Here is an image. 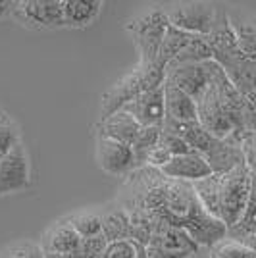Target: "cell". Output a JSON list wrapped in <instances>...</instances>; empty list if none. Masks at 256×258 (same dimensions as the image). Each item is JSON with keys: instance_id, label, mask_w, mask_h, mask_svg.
<instances>
[{"instance_id": "1", "label": "cell", "mask_w": 256, "mask_h": 258, "mask_svg": "<svg viewBox=\"0 0 256 258\" xmlns=\"http://www.w3.org/2000/svg\"><path fill=\"white\" fill-rule=\"evenodd\" d=\"M164 81H166V68L158 66L156 62L149 66L137 64V68H133L127 76L117 79L112 89H108L102 95L100 119L121 110L127 102L141 97L143 93H149L152 89L164 85Z\"/></svg>"}, {"instance_id": "14", "label": "cell", "mask_w": 256, "mask_h": 258, "mask_svg": "<svg viewBox=\"0 0 256 258\" xmlns=\"http://www.w3.org/2000/svg\"><path fill=\"white\" fill-rule=\"evenodd\" d=\"M152 224H154V233H152L149 247L164 248V250H171V252H187L191 256L199 252L201 247L193 241L187 231L166 226L158 220H152Z\"/></svg>"}, {"instance_id": "15", "label": "cell", "mask_w": 256, "mask_h": 258, "mask_svg": "<svg viewBox=\"0 0 256 258\" xmlns=\"http://www.w3.org/2000/svg\"><path fill=\"white\" fill-rule=\"evenodd\" d=\"M225 76L235 85V89L241 93L245 100L256 98V60H246L243 56L225 60L222 62Z\"/></svg>"}, {"instance_id": "21", "label": "cell", "mask_w": 256, "mask_h": 258, "mask_svg": "<svg viewBox=\"0 0 256 258\" xmlns=\"http://www.w3.org/2000/svg\"><path fill=\"white\" fill-rule=\"evenodd\" d=\"M220 185H222V175L216 173L193 183L195 195L204 206V210L218 220H220Z\"/></svg>"}, {"instance_id": "29", "label": "cell", "mask_w": 256, "mask_h": 258, "mask_svg": "<svg viewBox=\"0 0 256 258\" xmlns=\"http://www.w3.org/2000/svg\"><path fill=\"white\" fill-rule=\"evenodd\" d=\"M212 258H256V250L243 243L225 237L212 248Z\"/></svg>"}, {"instance_id": "2", "label": "cell", "mask_w": 256, "mask_h": 258, "mask_svg": "<svg viewBox=\"0 0 256 258\" xmlns=\"http://www.w3.org/2000/svg\"><path fill=\"white\" fill-rule=\"evenodd\" d=\"M170 27V20L164 8H152L131 18L125 25L139 54V64L149 66L156 62L160 44Z\"/></svg>"}, {"instance_id": "18", "label": "cell", "mask_w": 256, "mask_h": 258, "mask_svg": "<svg viewBox=\"0 0 256 258\" xmlns=\"http://www.w3.org/2000/svg\"><path fill=\"white\" fill-rule=\"evenodd\" d=\"M100 0H64V25L72 29H83L96 22L100 16Z\"/></svg>"}, {"instance_id": "20", "label": "cell", "mask_w": 256, "mask_h": 258, "mask_svg": "<svg viewBox=\"0 0 256 258\" xmlns=\"http://www.w3.org/2000/svg\"><path fill=\"white\" fill-rule=\"evenodd\" d=\"M191 39V33H185L181 29L170 25L168 31H166V37H164V41L160 44V50H158V56H156V64L162 66V68H168L187 48Z\"/></svg>"}, {"instance_id": "4", "label": "cell", "mask_w": 256, "mask_h": 258, "mask_svg": "<svg viewBox=\"0 0 256 258\" xmlns=\"http://www.w3.org/2000/svg\"><path fill=\"white\" fill-rule=\"evenodd\" d=\"M166 14L170 25L181 31L191 35H210L218 16V6L212 2H179L170 6Z\"/></svg>"}, {"instance_id": "30", "label": "cell", "mask_w": 256, "mask_h": 258, "mask_svg": "<svg viewBox=\"0 0 256 258\" xmlns=\"http://www.w3.org/2000/svg\"><path fill=\"white\" fill-rule=\"evenodd\" d=\"M158 145H160L162 149L170 154L171 158H175V156H183V154H189V152H193L191 147H189V145H187L181 137L171 135V133L164 131V129H162V135H160Z\"/></svg>"}, {"instance_id": "12", "label": "cell", "mask_w": 256, "mask_h": 258, "mask_svg": "<svg viewBox=\"0 0 256 258\" xmlns=\"http://www.w3.org/2000/svg\"><path fill=\"white\" fill-rule=\"evenodd\" d=\"M81 245V237L68 220H58L43 233V247L46 256H66L75 252Z\"/></svg>"}, {"instance_id": "23", "label": "cell", "mask_w": 256, "mask_h": 258, "mask_svg": "<svg viewBox=\"0 0 256 258\" xmlns=\"http://www.w3.org/2000/svg\"><path fill=\"white\" fill-rule=\"evenodd\" d=\"M162 135V127H141L137 139L133 141V152H135V164L137 170H143L147 166V158L152 149L158 145Z\"/></svg>"}, {"instance_id": "28", "label": "cell", "mask_w": 256, "mask_h": 258, "mask_svg": "<svg viewBox=\"0 0 256 258\" xmlns=\"http://www.w3.org/2000/svg\"><path fill=\"white\" fill-rule=\"evenodd\" d=\"M0 258H46L41 243L31 239H20L0 250Z\"/></svg>"}, {"instance_id": "37", "label": "cell", "mask_w": 256, "mask_h": 258, "mask_svg": "<svg viewBox=\"0 0 256 258\" xmlns=\"http://www.w3.org/2000/svg\"><path fill=\"white\" fill-rule=\"evenodd\" d=\"M0 114H2V110H0Z\"/></svg>"}, {"instance_id": "3", "label": "cell", "mask_w": 256, "mask_h": 258, "mask_svg": "<svg viewBox=\"0 0 256 258\" xmlns=\"http://www.w3.org/2000/svg\"><path fill=\"white\" fill-rule=\"evenodd\" d=\"M250 166H237L229 173L222 175L220 185V220L227 229L235 227L245 216L248 199H250Z\"/></svg>"}, {"instance_id": "36", "label": "cell", "mask_w": 256, "mask_h": 258, "mask_svg": "<svg viewBox=\"0 0 256 258\" xmlns=\"http://www.w3.org/2000/svg\"><path fill=\"white\" fill-rule=\"evenodd\" d=\"M135 245H137V243H135ZM135 258H149V254H147V247L137 245V256Z\"/></svg>"}, {"instance_id": "27", "label": "cell", "mask_w": 256, "mask_h": 258, "mask_svg": "<svg viewBox=\"0 0 256 258\" xmlns=\"http://www.w3.org/2000/svg\"><path fill=\"white\" fill-rule=\"evenodd\" d=\"M22 143V133H20V127L14 119L2 112L0 114V160L12 152L18 145Z\"/></svg>"}, {"instance_id": "13", "label": "cell", "mask_w": 256, "mask_h": 258, "mask_svg": "<svg viewBox=\"0 0 256 258\" xmlns=\"http://www.w3.org/2000/svg\"><path fill=\"white\" fill-rule=\"evenodd\" d=\"M227 18L235 33L239 52L246 60H256V14L246 8H227Z\"/></svg>"}, {"instance_id": "17", "label": "cell", "mask_w": 256, "mask_h": 258, "mask_svg": "<svg viewBox=\"0 0 256 258\" xmlns=\"http://www.w3.org/2000/svg\"><path fill=\"white\" fill-rule=\"evenodd\" d=\"M139 131L141 125L135 121V118L129 116L123 110H117L114 114H110L108 118L100 119V123H98V137L119 141L125 145H133Z\"/></svg>"}, {"instance_id": "10", "label": "cell", "mask_w": 256, "mask_h": 258, "mask_svg": "<svg viewBox=\"0 0 256 258\" xmlns=\"http://www.w3.org/2000/svg\"><path fill=\"white\" fill-rule=\"evenodd\" d=\"M133 116L141 127H162L166 119V100H164V85L143 93L121 108Z\"/></svg>"}, {"instance_id": "31", "label": "cell", "mask_w": 256, "mask_h": 258, "mask_svg": "<svg viewBox=\"0 0 256 258\" xmlns=\"http://www.w3.org/2000/svg\"><path fill=\"white\" fill-rule=\"evenodd\" d=\"M135 256H137V245L131 239L108 243L106 250L102 254V258H135Z\"/></svg>"}, {"instance_id": "9", "label": "cell", "mask_w": 256, "mask_h": 258, "mask_svg": "<svg viewBox=\"0 0 256 258\" xmlns=\"http://www.w3.org/2000/svg\"><path fill=\"white\" fill-rule=\"evenodd\" d=\"M166 81L199 102L210 85V62L170 66L166 68Z\"/></svg>"}, {"instance_id": "11", "label": "cell", "mask_w": 256, "mask_h": 258, "mask_svg": "<svg viewBox=\"0 0 256 258\" xmlns=\"http://www.w3.org/2000/svg\"><path fill=\"white\" fill-rule=\"evenodd\" d=\"M160 172L168 179L187 181V183L201 181L204 177L212 175V170H210L206 158L201 156L199 152H189V154L171 158L164 168H160Z\"/></svg>"}, {"instance_id": "8", "label": "cell", "mask_w": 256, "mask_h": 258, "mask_svg": "<svg viewBox=\"0 0 256 258\" xmlns=\"http://www.w3.org/2000/svg\"><path fill=\"white\" fill-rule=\"evenodd\" d=\"M96 162L102 172L116 177H123L137 170L135 152L131 145L102 139V137H98V143H96Z\"/></svg>"}, {"instance_id": "6", "label": "cell", "mask_w": 256, "mask_h": 258, "mask_svg": "<svg viewBox=\"0 0 256 258\" xmlns=\"http://www.w3.org/2000/svg\"><path fill=\"white\" fill-rule=\"evenodd\" d=\"M197 110H199V123L216 139H227L233 133H237V125H235L233 118L227 114L224 104L220 102V97L214 89L212 81H210L203 98L197 102Z\"/></svg>"}, {"instance_id": "33", "label": "cell", "mask_w": 256, "mask_h": 258, "mask_svg": "<svg viewBox=\"0 0 256 258\" xmlns=\"http://www.w3.org/2000/svg\"><path fill=\"white\" fill-rule=\"evenodd\" d=\"M147 254L149 258H191V254H187V252H171V250L154 247H147Z\"/></svg>"}, {"instance_id": "7", "label": "cell", "mask_w": 256, "mask_h": 258, "mask_svg": "<svg viewBox=\"0 0 256 258\" xmlns=\"http://www.w3.org/2000/svg\"><path fill=\"white\" fill-rule=\"evenodd\" d=\"M31 185V160L27 149L20 143L0 160V197L25 191Z\"/></svg>"}, {"instance_id": "32", "label": "cell", "mask_w": 256, "mask_h": 258, "mask_svg": "<svg viewBox=\"0 0 256 258\" xmlns=\"http://www.w3.org/2000/svg\"><path fill=\"white\" fill-rule=\"evenodd\" d=\"M108 247L106 237L102 235H95V237H85L81 239V245H79V250L85 252V254H91V256H102L104 250Z\"/></svg>"}, {"instance_id": "19", "label": "cell", "mask_w": 256, "mask_h": 258, "mask_svg": "<svg viewBox=\"0 0 256 258\" xmlns=\"http://www.w3.org/2000/svg\"><path fill=\"white\" fill-rule=\"evenodd\" d=\"M102 235L108 243L131 239V216L125 208H114L102 214Z\"/></svg>"}, {"instance_id": "34", "label": "cell", "mask_w": 256, "mask_h": 258, "mask_svg": "<svg viewBox=\"0 0 256 258\" xmlns=\"http://www.w3.org/2000/svg\"><path fill=\"white\" fill-rule=\"evenodd\" d=\"M245 152H246V164H250V166L256 168V133L250 135L245 141Z\"/></svg>"}, {"instance_id": "5", "label": "cell", "mask_w": 256, "mask_h": 258, "mask_svg": "<svg viewBox=\"0 0 256 258\" xmlns=\"http://www.w3.org/2000/svg\"><path fill=\"white\" fill-rule=\"evenodd\" d=\"M14 20L29 29H60L64 25V0H18Z\"/></svg>"}, {"instance_id": "26", "label": "cell", "mask_w": 256, "mask_h": 258, "mask_svg": "<svg viewBox=\"0 0 256 258\" xmlns=\"http://www.w3.org/2000/svg\"><path fill=\"white\" fill-rule=\"evenodd\" d=\"M66 220L74 226V229L79 233L81 239L102 233V216L96 214V212H77L74 216H68Z\"/></svg>"}, {"instance_id": "16", "label": "cell", "mask_w": 256, "mask_h": 258, "mask_svg": "<svg viewBox=\"0 0 256 258\" xmlns=\"http://www.w3.org/2000/svg\"><path fill=\"white\" fill-rule=\"evenodd\" d=\"M164 100H166V119L168 121H177V123L199 121L197 102L189 95H185L181 89H177L168 81H164Z\"/></svg>"}, {"instance_id": "35", "label": "cell", "mask_w": 256, "mask_h": 258, "mask_svg": "<svg viewBox=\"0 0 256 258\" xmlns=\"http://www.w3.org/2000/svg\"><path fill=\"white\" fill-rule=\"evenodd\" d=\"M16 6H18V0H0V22L12 18Z\"/></svg>"}, {"instance_id": "22", "label": "cell", "mask_w": 256, "mask_h": 258, "mask_svg": "<svg viewBox=\"0 0 256 258\" xmlns=\"http://www.w3.org/2000/svg\"><path fill=\"white\" fill-rule=\"evenodd\" d=\"M214 60V50L208 35H193L191 43L187 44V48L183 50L170 66L179 64H203V62H210ZM168 66V68H170Z\"/></svg>"}, {"instance_id": "25", "label": "cell", "mask_w": 256, "mask_h": 258, "mask_svg": "<svg viewBox=\"0 0 256 258\" xmlns=\"http://www.w3.org/2000/svg\"><path fill=\"white\" fill-rule=\"evenodd\" d=\"M129 216H131V241L143 247H149L154 233L152 218L139 208H129Z\"/></svg>"}, {"instance_id": "24", "label": "cell", "mask_w": 256, "mask_h": 258, "mask_svg": "<svg viewBox=\"0 0 256 258\" xmlns=\"http://www.w3.org/2000/svg\"><path fill=\"white\" fill-rule=\"evenodd\" d=\"M250 177H252V183H250V199H248L246 212L237 226L227 229V237L229 239H237V237L256 231V168L254 166H250Z\"/></svg>"}]
</instances>
